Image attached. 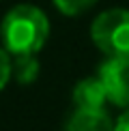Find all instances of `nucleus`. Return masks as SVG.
Here are the masks:
<instances>
[{
	"mask_svg": "<svg viewBox=\"0 0 129 131\" xmlns=\"http://www.w3.org/2000/svg\"><path fill=\"white\" fill-rule=\"evenodd\" d=\"M50 37V19L35 4H17L2 17L0 39L11 56H26L43 50Z\"/></svg>",
	"mask_w": 129,
	"mask_h": 131,
	"instance_id": "nucleus-1",
	"label": "nucleus"
},
{
	"mask_svg": "<svg viewBox=\"0 0 129 131\" xmlns=\"http://www.w3.org/2000/svg\"><path fill=\"white\" fill-rule=\"evenodd\" d=\"M90 39L105 56H129V9H107L90 24Z\"/></svg>",
	"mask_w": 129,
	"mask_h": 131,
	"instance_id": "nucleus-2",
	"label": "nucleus"
},
{
	"mask_svg": "<svg viewBox=\"0 0 129 131\" xmlns=\"http://www.w3.org/2000/svg\"><path fill=\"white\" fill-rule=\"evenodd\" d=\"M97 78L105 88L107 101L129 107V56H105Z\"/></svg>",
	"mask_w": 129,
	"mask_h": 131,
	"instance_id": "nucleus-3",
	"label": "nucleus"
},
{
	"mask_svg": "<svg viewBox=\"0 0 129 131\" xmlns=\"http://www.w3.org/2000/svg\"><path fill=\"white\" fill-rule=\"evenodd\" d=\"M73 103L80 110H103L107 103L105 88L99 78H84L73 88Z\"/></svg>",
	"mask_w": 129,
	"mask_h": 131,
	"instance_id": "nucleus-4",
	"label": "nucleus"
},
{
	"mask_svg": "<svg viewBox=\"0 0 129 131\" xmlns=\"http://www.w3.org/2000/svg\"><path fill=\"white\" fill-rule=\"evenodd\" d=\"M64 131H114V121L105 110H80L69 116Z\"/></svg>",
	"mask_w": 129,
	"mask_h": 131,
	"instance_id": "nucleus-5",
	"label": "nucleus"
},
{
	"mask_svg": "<svg viewBox=\"0 0 129 131\" xmlns=\"http://www.w3.org/2000/svg\"><path fill=\"white\" fill-rule=\"evenodd\" d=\"M39 71H41V64L35 54L11 56V78L17 84H32L39 78Z\"/></svg>",
	"mask_w": 129,
	"mask_h": 131,
	"instance_id": "nucleus-6",
	"label": "nucleus"
},
{
	"mask_svg": "<svg viewBox=\"0 0 129 131\" xmlns=\"http://www.w3.org/2000/svg\"><path fill=\"white\" fill-rule=\"evenodd\" d=\"M52 2H54V7L60 11L62 15L73 17V15H82L90 7H95L97 0H52Z\"/></svg>",
	"mask_w": 129,
	"mask_h": 131,
	"instance_id": "nucleus-7",
	"label": "nucleus"
},
{
	"mask_svg": "<svg viewBox=\"0 0 129 131\" xmlns=\"http://www.w3.org/2000/svg\"><path fill=\"white\" fill-rule=\"evenodd\" d=\"M11 80V54L0 47V90L9 84Z\"/></svg>",
	"mask_w": 129,
	"mask_h": 131,
	"instance_id": "nucleus-8",
	"label": "nucleus"
},
{
	"mask_svg": "<svg viewBox=\"0 0 129 131\" xmlns=\"http://www.w3.org/2000/svg\"><path fill=\"white\" fill-rule=\"evenodd\" d=\"M114 131H129V107H125V112L114 123Z\"/></svg>",
	"mask_w": 129,
	"mask_h": 131,
	"instance_id": "nucleus-9",
	"label": "nucleus"
}]
</instances>
